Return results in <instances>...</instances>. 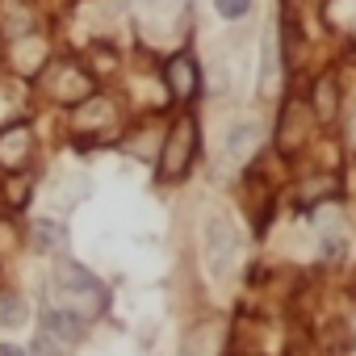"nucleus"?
<instances>
[{"label":"nucleus","instance_id":"7ed1b4c3","mask_svg":"<svg viewBox=\"0 0 356 356\" xmlns=\"http://www.w3.org/2000/svg\"><path fill=\"white\" fill-rule=\"evenodd\" d=\"M42 327H47V335H55L59 343H80V339H84V318H80L76 310H63V306H51L47 318H42Z\"/></svg>","mask_w":356,"mask_h":356},{"label":"nucleus","instance_id":"f257e3e1","mask_svg":"<svg viewBox=\"0 0 356 356\" xmlns=\"http://www.w3.org/2000/svg\"><path fill=\"white\" fill-rule=\"evenodd\" d=\"M239 260V231L227 218H210L206 227V264L214 277H227Z\"/></svg>","mask_w":356,"mask_h":356},{"label":"nucleus","instance_id":"0eeeda50","mask_svg":"<svg viewBox=\"0 0 356 356\" xmlns=\"http://www.w3.org/2000/svg\"><path fill=\"white\" fill-rule=\"evenodd\" d=\"M256 143H260V126L243 122V126H235V130L227 134V155H231V159H248V155L256 151Z\"/></svg>","mask_w":356,"mask_h":356},{"label":"nucleus","instance_id":"6e6552de","mask_svg":"<svg viewBox=\"0 0 356 356\" xmlns=\"http://www.w3.org/2000/svg\"><path fill=\"white\" fill-rule=\"evenodd\" d=\"M63 243H67L63 222H55V218H38V222H34V248H38V252H59Z\"/></svg>","mask_w":356,"mask_h":356},{"label":"nucleus","instance_id":"20e7f679","mask_svg":"<svg viewBox=\"0 0 356 356\" xmlns=\"http://www.w3.org/2000/svg\"><path fill=\"white\" fill-rule=\"evenodd\" d=\"M55 289H63V293H88L92 302H101L105 298V289H101V281L92 277V273H84V268H76V264H67V268H59L55 273Z\"/></svg>","mask_w":356,"mask_h":356},{"label":"nucleus","instance_id":"423d86ee","mask_svg":"<svg viewBox=\"0 0 356 356\" xmlns=\"http://www.w3.org/2000/svg\"><path fill=\"white\" fill-rule=\"evenodd\" d=\"M30 323V302L22 293H0V327L5 331H17Z\"/></svg>","mask_w":356,"mask_h":356},{"label":"nucleus","instance_id":"9b49d317","mask_svg":"<svg viewBox=\"0 0 356 356\" xmlns=\"http://www.w3.org/2000/svg\"><path fill=\"white\" fill-rule=\"evenodd\" d=\"M0 356H26V348H17V343H0Z\"/></svg>","mask_w":356,"mask_h":356},{"label":"nucleus","instance_id":"f03ea898","mask_svg":"<svg viewBox=\"0 0 356 356\" xmlns=\"http://www.w3.org/2000/svg\"><path fill=\"white\" fill-rule=\"evenodd\" d=\"M189 155H193V122H181V126H176V130L168 134V151H163V172H168V176L185 172Z\"/></svg>","mask_w":356,"mask_h":356},{"label":"nucleus","instance_id":"1a4fd4ad","mask_svg":"<svg viewBox=\"0 0 356 356\" xmlns=\"http://www.w3.org/2000/svg\"><path fill=\"white\" fill-rule=\"evenodd\" d=\"M214 9L235 22V17H248V13H252V0H214Z\"/></svg>","mask_w":356,"mask_h":356},{"label":"nucleus","instance_id":"39448f33","mask_svg":"<svg viewBox=\"0 0 356 356\" xmlns=\"http://www.w3.org/2000/svg\"><path fill=\"white\" fill-rule=\"evenodd\" d=\"M168 84H172V92L181 97V101L193 97V84H197V67H193V59H185V55H181V59H172V63H168Z\"/></svg>","mask_w":356,"mask_h":356},{"label":"nucleus","instance_id":"9d476101","mask_svg":"<svg viewBox=\"0 0 356 356\" xmlns=\"http://www.w3.org/2000/svg\"><path fill=\"white\" fill-rule=\"evenodd\" d=\"M273 80H277V47L264 42V76H260V88H268Z\"/></svg>","mask_w":356,"mask_h":356}]
</instances>
